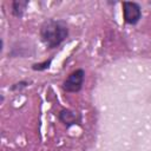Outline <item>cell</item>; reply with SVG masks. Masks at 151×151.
<instances>
[{
	"instance_id": "7a4b0ae2",
	"label": "cell",
	"mask_w": 151,
	"mask_h": 151,
	"mask_svg": "<svg viewBox=\"0 0 151 151\" xmlns=\"http://www.w3.org/2000/svg\"><path fill=\"white\" fill-rule=\"evenodd\" d=\"M123 15H124V21L126 24H130V25L137 24L142 17V11H140L139 5L136 2H131V1H124L123 2Z\"/></svg>"
},
{
	"instance_id": "8992f818",
	"label": "cell",
	"mask_w": 151,
	"mask_h": 151,
	"mask_svg": "<svg viewBox=\"0 0 151 151\" xmlns=\"http://www.w3.org/2000/svg\"><path fill=\"white\" fill-rule=\"evenodd\" d=\"M50 63H51V60L45 61V63H42V64H35V65L33 66V70H39V71H40V70H45V68L48 67Z\"/></svg>"
},
{
	"instance_id": "277c9868",
	"label": "cell",
	"mask_w": 151,
	"mask_h": 151,
	"mask_svg": "<svg viewBox=\"0 0 151 151\" xmlns=\"http://www.w3.org/2000/svg\"><path fill=\"white\" fill-rule=\"evenodd\" d=\"M59 119L67 126L76 124L79 120V116L76 112H72L70 110H63L59 113Z\"/></svg>"
},
{
	"instance_id": "6da1fadb",
	"label": "cell",
	"mask_w": 151,
	"mask_h": 151,
	"mask_svg": "<svg viewBox=\"0 0 151 151\" xmlns=\"http://www.w3.org/2000/svg\"><path fill=\"white\" fill-rule=\"evenodd\" d=\"M68 29L63 20H47L40 28V37L48 48H54L60 45L67 37Z\"/></svg>"
},
{
	"instance_id": "5b68a950",
	"label": "cell",
	"mask_w": 151,
	"mask_h": 151,
	"mask_svg": "<svg viewBox=\"0 0 151 151\" xmlns=\"http://www.w3.org/2000/svg\"><path fill=\"white\" fill-rule=\"evenodd\" d=\"M26 5H27L26 1H14L13 2V14L15 17H21Z\"/></svg>"
},
{
	"instance_id": "3957f363",
	"label": "cell",
	"mask_w": 151,
	"mask_h": 151,
	"mask_svg": "<svg viewBox=\"0 0 151 151\" xmlns=\"http://www.w3.org/2000/svg\"><path fill=\"white\" fill-rule=\"evenodd\" d=\"M84 71L83 70H77L73 73H71L67 79L64 81V90L66 92H78L84 83Z\"/></svg>"
}]
</instances>
